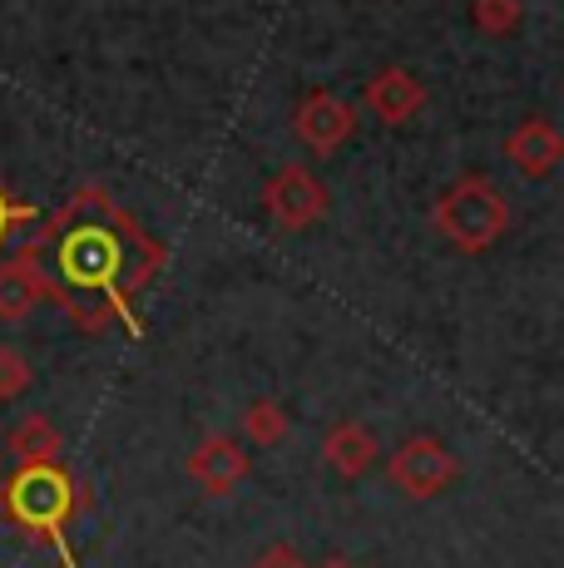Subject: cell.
Masks as SVG:
<instances>
[{
	"label": "cell",
	"mask_w": 564,
	"mask_h": 568,
	"mask_svg": "<svg viewBox=\"0 0 564 568\" xmlns=\"http://www.w3.org/2000/svg\"><path fill=\"white\" fill-rule=\"evenodd\" d=\"M6 509L26 524L30 534L50 544L60 554V568H74V549H70V509H74V485L60 465H30L20 469L16 479L6 485Z\"/></svg>",
	"instance_id": "6da1fadb"
},
{
	"label": "cell",
	"mask_w": 564,
	"mask_h": 568,
	"mask_svg": "<svg viewBox=\"0 0 564 568\" xmlns=\"http://www.w3.org/2000/svg\"><path fill=\"white\" fill-rule=\"evenodd\" d=\"M436 217H441V233H446L451 243H461L465 253H481V247H491L495 237L505 233L501 193L485 189L481 179H461V183H455Z\"/></svg>",
	"instance_id": "7a4b0ae2"
},
{
	"label": "cell",
	"mask_w": 564,
	"mask_h": 568,
	"mask_svg": "<svg viewBox=\"0 0 564 568\" xmlns=\"http://www.w3.org/2000/svg\"><path fill=\"white\" fill-rule=\"evenodd\" d=\"M455 455L446 450V445H436V440H411V445H401V450L386 460V475H392V485L396 489H406L411 499H431V495H441V489L455 479Z\"/></svg>",
	"instance_id": "3957f363"
},
{
	"label": "cell",
	"mask_w": 564,
	"mask_h": 568,
	"mask_svg": "<svg viewBox=\"0 0 564 568\" xmlns=\"http://www.w3.org/2000/svg\"><path fill=\"white\" fill-rule=\"evenodd\" d=\"M268 207H273V217L282 227H308L312 217L328 207V193H322V183L312 179V173L288 169V173H278L273 189H268Z\"/></svg>",
	"instance_id": "277c9868"
},
{
	"label": "cell",
	"mask_w": 564,
	"mask_h": 568,
	"mask_svg": "<svg viewBox=\"0 0 564 568\" xmlns=\"http://www.w3.org/2000/svg\"><path fill=\"white\" fill-rule=\"evenodd\" d=\"M189 469H193V479H199L209 495H233L238 485H243V475H248V455L238 450L233 440H203L199 450H193V460H189Z\"/></svg>",
	"instance_id": "5b68a950"
},
{
	"label": "cell",
	"mask_w": 564,
	"mask_h": 568,
	"mask_svg": "<svg viewBox=\"0 0 564 568\" xmlns=\"http://www.w3.org/2000/svg\"><path fill=\"white\" fill-rule=\"evenodd\" d=\"M46 297V272L30 257H16L0 267V322H26Z\"/></svg>",
	"instance_id": "8992f818"
},
{
	"label": "cell",
	"mask_w": 564,
	"mask_h": 568,
	"mask_svg": "<svg viewBox=\"0 0 564 568\" xmlns=\"http://www.w3.org/2000/svg\"><path fill=\"white\" fill-rule=\"evenodd\" d=\"M298 134L308 139V149L332 154V149L352 134V114H346V104H338L332 94H312V100L302 104V114H298Z\"/></svg>",
	"instance_id": "52a82bcc"
},
{
	"label": "cell",
	"mask_w": 564,
	"mask_h": 568,
	"mask_svg": "<svg viewBox=\"0 0 564 568\" xmlns=\"http://www.w3.org/2000/svg\"><path fill=\"white\" fill-rule=\"evenodd\" d=\"M322 460L338 469L342 479L366 475L372 460H376V435L366 430V425H356V420H342L338 430L328 435V445H322Z\"/></svg>",
	"instance_id": "ba28073f"
},
{
	"label": "cell",
	"mask_w": 564,
	"mask_h": 568,
	"mask_svg": "<svg viewBox=\"0 0 564 568\" xmlns=\"http://www.w3.org/2000/svg\"><path fill=\"white\" fill-rule=\"evenodd\" d=\"M10 455L20 460V469L56 465L60 460V430L46 420V415H26V420L10 430Z\"/></svg>",
	"instance_id": "9c48e42d"
},
{
	"label": "cell",
	"mask_w": 564,
	"mask_h": 568,
	"mask_svg": "<svg viewBox=\"0 0 564 568\" xmlns=\"http://www.w3.org/2000/svg\"><path fill=\"white\" fill-rule=\"evenodd\" d=\"M510 159L520 163L525 173H550L555 169V159H560V134L550 124H525L515 139H510Z\"/></svg>",
	"instance_id": "30bf717a"
},
{
	"label": "cell",
	"mask_w": 564,
	"mask_h": 568,
	"mask_svg": "<svg viewBox=\"0 0 564 568\" xmlns=\"http://www.w3.org/2000/svg\"><path fill=\"white\" fill-rule=\"evenodd\" d=\"M416 104H421V90H416V80H406L401 70H386L382 80L372 84V109L382 119H406V114H416Z\"/></svg>",
	"instance_id": "8fae6325"
},
{
	"label": "cell",
	"mask_w": 564,
	"mask_h": 568,
	"mask_svg": "<svg viewBox=\"0 0 564 568\" xmlns=\"http://www.w3.org/2000/svg\"><path fill=\"white\" fill-rule=\"evenodd\" d=\"M243 430H248V440H258V445H278L282 435H288V415H282L273 400H253L243 415Z\"/></svg>",
	"instance_id": "7c38bea8"
},
{
	"label": "cell",
	"mask_w": 564,
	"mask_h": 568,
	"mask_svg": "<svg viewBox=\"0 0 564 568\" xmlns=\"http://www.w3.org/2000/svg\"><path fill=\"white\" fill-rule=\"evenodd\" d=\"M30 381H36V371L20 352H10V346H0V400H16L30 390Z\"/></svg>",
	"instance_id": "4fadbf2b"
},
{
	"label": "cell",
	"mask_w": 564,
	"mask_h": 568,
	"mask_svg": "<svg viewBox=\"0 0 564 568\" xmlns=\"http://www.w3.org/2000/svg\"><path fill=\"white\" fill-rule=\"evenodd\" d=\"M253 568H308V564H302L292 549H282V544H278V549H268V554H263V559H258Z\"/></svg>",
	"instance_id": "5bb4252c"
},
{
	"label": "cell",
	"mask_w": 564,
	"mask_h": 568,
	"mask_svg": "<svg viewBox=\"0 0 564 568\" xmlns=\"http://www.w3.org/2000/svg\"><path fill=\"white\" fill-rule=\"evenodd\" d=\"M0 227H6V203H0Z\"/></svg>",
	"instance_id": "9a60e30c"
},
{
	"label": "cell",
	"mask_w": 564,
	"mask_h": 568,
	"mask_svg": "<svg viewBox=\"0 0 564 568\" xmlns=\"http://www.w3.org/2000/svg\"><path fill=\"white\" fill-rule=\"evenodd\" d=\"M332 568H352V564H332Z\"/></svg>",
	"instance_id": "2e32d148"
}]
</instances>
